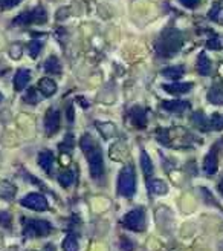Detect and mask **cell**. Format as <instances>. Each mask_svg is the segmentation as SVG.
I'll return each instance as SVG.
<instances>
[{"label": "cell", "mask_w": 223, "mask_h": 251, "mask_svg": "<svg viewBox=\"0 0 223 251\" xmlns=\"http://www.w3.org/2000/svg\"><path fill=\"white\" fill-rule=\"evenodd\" d=\"M80 147L84 152V156L89 162L90 176L95 181H101L104 178V159L100 146L95 143L93 138L89 133H84L80 140Z\"/></svg>", "instance_id": "obj_1"}, {"label": "cell", "mask_w": 223, "mask_h": 251, "mask_svg": "<svg viewBox=\"0 0 223 251\" xmlns=\"http://www.w3.org/2000/svg\"><path fill=\"white\" fill-rule=\"evenodd\" d=\"M183 39L178 29H165L156 42V52L159 57H173L182 48Z\"/></svg>", "instance_id": "obj_2"}, {"label": "cell", "mask_w": 223, "mask_h": 251, "mask_svg": "<svg viewBox=\"0 0 223 251\" xmlns=\"http://www.w3.org/2000/svg\"><path fill=\"white\" fill-rule=\"evenodd\" d=\"M52 231V224L45 219H26L23 227V236L26 239H34V237L47 236Z\"/></svg>", "instance_id": "obj_3"}, {"label": "cell", "mask_w": 223, "mask_h": 251, "mask_svg": "<svg viewBox=\"0 0 223 251\" xmlns=\"http://www.w3.org/2000/svg\"><path fill=\"white\" fill-rule=\"evenodd\" d=\"M136 192V179H134V170L132 166H126L118 178V193L124 198H132Z\"/></svg>", "instance_id": "obj_4"}, {"label": "cell", "mask_w": 223, "mask_h": 251, "mask_svg": "<svg viewBox=\"0 0 223 251\" xmlns=\"http://www.w3.org/2000/svg\"><path fill=\"white\" fill-rule=\"evenodd\" d=\"M47 22V12L43 6H37L34 9L24 11L14 19V25H22V26H28V25H43Z\"/></svg>", "instance_id": "obj_5"}, {"label": "cell", "mask_w": 223, "mask_h": 251, "mask_svg": "<svg viewBox=\"0 0 223 251\" xmlns=\"http://www.w3.org/2000/svg\"><path fill=\"white\" fill-rule=\"evenodd\" d=\"M122 225L132 231H144L145 230V213L144 208H134L129 211L122 219Z\"/></svg>", "instance_id": "obj_6"}, {"label": "cell", "mask_w": 223, "mask_h": 251, "mask_svg": "<svg viewBox=\"0 0 223 251\" xmlns=\"http://www.w3.org/2000/svg\"><path fill=\"white\" fill-rule=\"evenodd\" d=\"M20 204L23 207H26L29 210H35V211H45L49 207L47 199L42 193H29L20 201Z\"/></svg>", "instance_id": "obj_7"}, {"label": "cell", "mask_w": 223, "mask_h": 251, "mask_svg": "<svg viewBox=\"0 0 223 251\" xmlns=\"http://www.w3.org/2000/svg\"><path fill=\"white\" fill-rule=\"evenodd\" d=\"M60 129V112L57 109H49L45 117V132L47 136H52Z\"/></svg>", "instance_id": "obj_8"}, {"label": "cell", "mask_w": 223, "mask_h": 251, "mask_svg": "<svg viewBox=\"0 0 223 251\" xmlns=\"http://www.w3.org/2000/svg\"><path fill=\"white\" fill-rule=\"evenodd\" d=\"M37 161H39V166L42 167L43 172H46L47 175H52L55 158H54V153L51 152V150H43V152H40Z\"/></svg>", "instance_id": "obj_9"}, {"label": "cell", "mask_w": 223, "mask_h": 251, "mask_svg": "<svg viewBox=\"0 0 223 251\" xmlns=\"http://www.w3.org/2000/svg\"><path fill=\"white\" fill-rule=\"evenodd\" d=\"M129 118L134 127H138V129H144L147 126V115L142 107H133L129 112Z\"/></svg>", "instance_id": "obj_10"}, {"label": "cell", "mask_w": 223, "mask_h": 251, "mask_svg": "<svg viewBox=\"0 0 223 251\" xmlns=\"http://www.w3.org/2000/svg\"><path fill=\"white\" fill-rule=\"evenodd\" d=\"M31 80V71L28 69H19L14 75V89L17 92H22L24 91V87L28 86Z\"/></svg>", "instance_id": "obj_11"}, {"label": "cell", "mask_w": 223, "mask_h": 251, "mask_svg": "<svg viewBox=\"0 0 223 251\" xmlns=\"http://www.w3.org/2000/svg\"><path fill=\"white\" fill-rule=\"evenodd\" d=\"M37 89L42 92L43 97L49 98V97H52L57 92V84H55V81L52 78H46L45 77V78H42L39 81V87H37Z\"/></svg>", "instance_id": "obj_12"}, {"label": "cell", "mask_w": 223, "mask_h": 251, "mask_svg": "<svg viewBox=\"0 0 223 251\" xmlns=\"http://www.w3.org/2000/svg\"><path fill=\"white\" fill-rule=\"evenodd\" d=\"M162 107L165 110L175 112V114H183L185 110L190 109V104L187 101H180V100H176V101H164Z\"/></svg>", "instance_id": "obj_13"}, {"label": "cell", "mask_w": 223, "mask_h": 251, "mask_svg": "<svg viewBox=\"0 0 223 251\" xmlns=\"http://www.w3.org/2000/svg\"><path fill=\"white\" fill-rule=\"evenodd\" d=\"M203 169L208 175H214L217 172V152H216V149H213L211 152L206 155L205 162H203Z\"/></svg>", "instance_id": "obj_14"}, {"label": "cell", "mask_w": 223, "mask_h": 251, "mask_svg": "<svg viewBox=\"0 0 223 251\" xmlns=\"http://www.w3.org/2000/svg\"><path fill=\"white\" fill-rule=\"evenodd\" d=\"M164 89L168 94H187L193 89V83H173V84H165Z\"/></svg>", "instance_id": "obj_15"}, {"label": "cell", "mask_w": 223, "mask_h": 251, "mask_svg": "<svg viewBox=\"0 0 223 251\" xmlns=\"http://www.w3.org/2000/svg\"><path fill=\"white\" fill-rule=\"evenodd\" d=\"M17 193V188L11 182H0V198L5 201H12Z\"/></svg>", "instance_id": "obj_16"}, {"label": "cell", "mask_w": 223, "mask_h": 251, "mask_svg": "<svg viewBox=\"0 0 223 251\" xmlns=\"http://www.w3.org/2000/svg\"><path fill=\"white\" fill-rule=\"evenodd\" d=\"M197 72L201 75H209L211 72V60L206 57L205 52H201L199 58H197Z\"/></svg>", "instance_id": "obj_17"}, {"label": "cell", "mask_w": 223, "mask_h": 251, "mask_svg": "<svg viewBox=\"0 0 223 251\" xmlns=\"http://www.w3.org/2000/svg\"><path fill=\"white\" fill-rule=\"evenodd\" d=\"M148 192L153 195H165L168 192V187L160 179H150L148 181Z\"/></svg>", "instance_id": "obj_18"}, {"label": "cell", "mask_w": 223, "mask_h": 251, "mask_svg": "<svg viewBox=\"0 0 223 251\" xmlns=\"http://www.w3.org/2000/svg\"><path fill=\"white\" fill-rule=\"evenodd\" d=\"M45 71L47 74H52V75H58L61 74V63L57 57H49L46 61H45Z\"/></svg>", "instance_id": "obj_19"}, {"label": "cell", "mask_w": 223, "mask_h": 251, "mask_svg": "<svg viewBox=\"0 0 223 251\" xmlns=\"http://www.w3.org/2000/svg\"><path fill=\"white\" fill-rule=\"evenodd\" d=\"M57 181L61 187H70L73 182H75V173H73L72 170H65V172H61L58 173V176H57Z\"/></svg>", "instance_id": "obj_20"}, {"label": "cell", "mask_w": 223, "mask_h": 251, "mask_svg": "<svg viewBox=\"0 0 223 251\" xmlns=\"http://www.w3.org/2000/svg\"><path fill=\"white\" fill-rule=\"evenodd\" d=\"M22 100H23V103H26V104H37V103L40 101L39 89H34V87H29L28 91H24Z\"/></svg>", "instance_id": "obj_21"}, {"label": "cell", "mask_w": 223, "mask_h": 251, "mask_svg": "<svg viewBox=\"0 0 223 251\" xmlns=\"http://www.w3.org/2000/svg\"><path fill=\"white\" fill-rule=\"evenodd\" d=\"M141 167H142V172L147 175V176H152L155 169H153V162L150 159V156H148L144 150L141 152Z\"/></svg>", "instance_id": "obj_22"}, {"label": "cell", "mask_w": 223, "mask_h": 251, "mask_svg": "<svg viewBox=\"0 0 223 251\" xmlns=\"http://www.w3.org/2000/svg\"><path fill=\"white\" fill-rule=\"evenodd\" d=\"M208 100L214 104H223V87L214 86L208 94Z\"/></svg>", "instance_id": "obj_23"}, {"label": "cell", "mask_w": 223, "mask_h": 251, "mask_svg": "<svg viewBox=\"0 0 223 251\" xmlns=\"http://www.w3.org/2000/svg\"><path fill=\"white\" fill-rule=\"evenodd\" d=\"M183 72H185V69L182 66H173V68L164 69L162 75L167 78H171V80H178V78H182Z\"/></svg>", "instance_id": "obj_24"}, {"label": "cell", "mask_w": 223, "mask_h": 251, "mask_svg": "<svg viewBox=\"0 0 223 251\" xmlns=\"http://www.w3.org/2000/svg\"><path fill=\"white\" fill-rule=\"evenodd\" d=\"M58 149H60L63 153L70 155V153H72V150H73V135H72V133H67V135L65 136V141L58 146Z\"/></svg>", "instance_id": "obj_25"}, {"label": "cell", "mask_w": 223, "mask_h": 251, "mask_svg": "<svg viewBox=\"0 0 223 251\" xmlns=\"http://www.w3.org/2000/svg\"><path fill=\"white\" fill-rule=\"evenodd\" d=\"M98 126V130H100L103 133L104 138H110V136H113L115 135V126L113 124H110V123H96Z\"/></svg>", "instance_id": "obj_26"}, {"label": "cell", "mask_w": 223, "mask_h": 251, "mask_svg": "<svg viewBox=\"0 0 223 251\" xmlns=\"http://www.w3.org/2000/svg\"><path fill=\"white\" fill-rule=\"evenodd\" d=\"M28 49H29V55L32 58H37L39 57V54L42 52V49H43V43L40 40H34L28 45Z\"/></svg>", "instance_id": "obj_27"}, {"label": "cell", "mask_w": 223, "mask_h": 251, "mask_svg": "<svg viewBox=\"0 0 223 251\" xmlns=\"http://www.w3.org/2000/svg\"><path fill=\"white\" fill-rule=\"evenodd\" d=\"M63 250H72V251L78 250V241H77V237L73 236V234L66 236V239L63 241Z\"/></svg>", "instance_id": "obj_28"}, {"label": "cell", "mask_w": 223, "mask_h": 251, "mask_svg": "<svg viewBox=\"0 0 223 251\" xmlns=\"http://www.w3.org/2000/svg\"><path fill=\"white\" fill-rule=\"evenodd\" d=\"M22 52H23V48H22L20 43H12L9 46V55L14 60H19L22 57Z\"/></svg>", "instance_id": "obj_29"}, {"label": "cell", "mask_w": 223, "mask_h": 251, "mask_svg": "<svg viewBox=\"0 0 223 251\" xmlns=\"http://www.w3.org/2000/svg\"><path fill=\"white\" fill-rule=\"evenodd\" d=\"M11 224H12L11 213H8V211H0V225H2L3 228H11Z\"/></svg>", "instance_id": "obj_30"}, {"label": "cell", "mask_w": 223, "mask_h": 251, "mask_svg": "<svg viewBox=\"0 0 223 251\" xmlns=\"http://www.w3.org/2000/svg\"><path fill=\"white\" fill-rule=\"evenodd\" d=\"M193 121H194L197 126H199L201 129H205V130L208 129V126L211 124V121L206 120V118L203 117V114H196V115H194V118H193Z\"/></svg>", "instance_id": "obj_31"}, {"label": "cell", "mask_w": 223, "mask_h": 251, "mask_svg": "<svg viewBox=\"0 0 223 251\" xmlns=\"http://www.w3.org/2000/svg\"><path fill=\"white\" fill-rule=\"evenodd\" d=\"M211 126L216 129V130H222L223 129V115H220V114H216V115H213L211 117Z\"/></svg>", "instance_id": "obj_32"}, {"label": "cell", "mask_w": 223, "mask_h": 251, "mask_svg": "<svg viewBox=\"0 0 223 251\" xmlns=\"http://www.w3.org/2000/svg\"><path fill=\"white\" fill-rule=\"evenodd\" d=\"M209 17L216 20L217 23L223 25V8H216L213 12H209Z\"/></svg>", "instance_id": "obj_33"}, {"label": "cell", "mask_w": 223, "mask_h": 251, "mask_svg": "<svg viewBox=\"0 0 223 251\" xmlns=\"http://www.w3.org/2000/svg\"><path fill=\"white\" fill-rule=\"evenodd\" d=\"M20 2H22V0H0V8H2V9H11V8L17 6Z\"/></svg>", "instance_id": "obj_34"}, {"label": "cell", "mask_w": 223, "mask_h": 251, "mask_svg": "<svg viewBox=\"0 0 223 251\" xmlns=\"http://www.w3.org/2000/svg\"><path fill=\"white\" fill-rule=\"evenodd\" d=\"M179 2L187 8H196L197 5H199L201 0H179Z\"/></svg>", "instance_id": "obj_35"}, {"label": "cell", "mask_w": 223, "mask_h": 251, "mask_svg": "<svg viewBox=\"0 0 223 251\" xmlns=\"http://www.w3.org/2000/svg\"><path fill=\"white\" fill-rule=\"evenodd\" d=\"M206 46H208V48H211V49H220V48H222L219 39H209L208 43H206Z\"/></svg>", "instance_id": "obj_36"}, {"label": "cell", "mask_w": 223, "mask_h": 251, "mask_svg": "<svg viewBox=\"0 0 223 251\" xmlns=\"http://www.w3.org/2000/svg\"><path fill=\"white\" fill-rule=\"evenodd\" d=\"M67 120H69L70 123L73 121V107H72V104L67 106Z\"/></svg>", "instance_id": "obj_37"}, {"label": "cell", "mask_w": 223, "mask_h": 251, "mask_svg": "<svg viewBox=\"0 0 223 251\" xmlns=\"http://www.w3.org/2000/svg\"><path fill=\"white\" fill-rule=\"evenodd\" d=\"M219 190H220V193L223 195V181H220V184H219Z\"/></svg>", "instance_id": "obj_38"}, {"label": "cell", "mask_w": 223, "mask_h": 251, "mask_svg": "<svg viewBox=\"0 0 223 251\" xmlns=\"http://www.w3.org/2000/svg\"><path fill=\"white\" fill-rule=\"evenodd\" d=\"M2 100H3V95H2V94H0V101H2Z\"/></svg>", "instance_id": "obj_39"}, {"label": "cell", "mask_w": 223, "mask_h": 251, "mask_svg": "<svg viewBox=\"0 0 223 251\" xmlns=\"http://www.w3.org/2000/svg\"><path fill=\"white\" fill-rule=\"evenodd\" d=\"M0 74H3V72H0Z\"/></svg>", "instance_id": "obj_40"}]
</instances>
